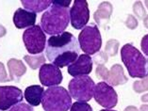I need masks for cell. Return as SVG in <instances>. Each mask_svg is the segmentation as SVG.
<instances>
[{"mask_svg": "<svg viewBox=\"0 0 148 111\" xmlns=\"http://www.w3.org/2000/svg\"><path fill=\"white\" fill-rule=\"evenodd\" d=\"M78 40L70 32L50 37L45 47L46 58L59 68L73 64L78 58Z\"/></svg>", "mask_w": 148, "mask_h": 111, "instance_id": "6da1fadb", "label": "cell"}, {"mask_svg": "<svg viewBox=\"0 0 148 111\" xmlns=\"http://www.w3.org/2000/svg\"><path fill=\"white\" fill-rule=\"evenodd\" d=\"M70 22V10L52 4L42 14L41 27L46 34L56 36L63 33Z\"/></svg>", "mask_w": 148, "mask_h": 111, "instance_id": "7a4b0ae2", "label": "cell"}, {"mask_svg": "<svg viewBox=\"0 0 148 111\" xmlns=\"http://www.w3.org/2000/svg\"><path fill=\"white\" fill-rule=\"evenodd\" d=\"M121 58L131 77L148 76V59L135 46L130 44H125L121 49Z\"/></svg>", "mask_w": 148, "mask_h": 111, "instance_id": "3957f363", "label": "cell"}, {"mask_svg": "<svg viewBox=\"0 0 148 111\" xmlns=\"http://www.w3.org/2000/svg\"><path fill=\"white\" fill-rule=\"evenodd\" d=\"M42 105L45 111H68L72 106V97L63 87L54 86L45 91Z\"/></svg>", "mask_w": 148, "mask_h": 111, "instance_id": "277c9868", "label": "cell"}, {"mask_svg": "<svg viewBox=\"0 0 148 111\" xmlns=\"http://www.w3.org/2000/svg\"><path fill=\"white\" fill-rule=\"evenodd\" d=\"M95 88V82L89 76H75L69 82V85H68L71 97L79 102L90 101L93 96Z\"/></svg>", "mask_w": 148, "mask_h": 111, "instance_id": "5b68a950", "label": "cell"}, {"mask_svg": "<svg viewBox=\"0 0 148 111\" xmlns=\"http://www.w3.org/2000/svg\"><path fill=\"white\" fill-rule=\"evenodd\" d=\"M78 44L83 52L87 55H95L102 46V38L95 24L86 26L78 35Z\"/></svg>", "mask_w": 148, "mask_h": 111, "instance_id": "8992f818", "label": "cell"}, {"mask_svg": "<svg viewBox=\"0 0 148 111\" xmlns=\"http://www.w3.org/2000/svg\"><path fill=\"white\" fill-rule=\"evenodd\" d=\"M23 41L27 52L32 55L42 54L46 47V37L41 26H33L25 30Z\"/></svg>", "mask_w": 148, "mask_h": 111, "instance_id": "52a82bcc", "label": "cell"}, {"mask_svg": "<svg viewBox=\"0 0 148 111\" xmlns=\"http://www.w3.org/2000/svg\"><path fill=\"white\" fill-rule=\"evenodd\" d=\"M93 97L97 104L107 109H110L116 106L118 103V95L116 91H114L113 87H111L105 81L99 82L95 85Z\"/></svg>", "mask_w": 148, "mask_h": 111, "instance_id": "ba28073f", "label": "cell"}, {"mask_svg": "<svg viewBox=\"0 0 148 111\" xmlns=\"http://www.w3.org/2000/svg\"><path fill=\"white\" fill-rule=\"evenodd\" d=\"M90 20L88 2L85 0H75L70 10V22L75 29H83Z\"/></svg>", "mask_w": 148, "mask_h": 111, "instance_id": "9c48e42d", "label": "cell"}, {"mask_svg": "<svg viewBox=\"0 0 148 111\" xmlns=\"http://www.w3.org/2000/svg\"><path fill=\"white\" fill-rule=\"evenodd\" d=\"M22 91L14 86H0V110L10 109L23 101Z\"/></svg>", "mask_w": 148, "mask_h": 111, "instance_id": "30bf717a", "label": "cell"}, {"mask_svg": "<svg viewBox=\"0 0 148 111\" xmlns=\"http://www.w3.org/2000/svg\"><path fill=\"white\" fill-rule=\"evenodd\" d=\"M62 74L59 67L53 64H44L40 68L39 79L42 85L45 87H54L61 83Z\"/></svg>", "mask_w": 148, "mask_h": 111, "instance_id": "8fae6325", "label": "cell"}, {"mask_svg": "<svg viewBox=\"0 0 148 111\" xmlns=\"http://www.w3.org/2000/svg\"><path fill=\"white\" fill-rule=\"evenodd\" d=\"M92 59L89 55H80L73 64L68 67V74L74 77L88 76L92 71Z\"/></svg>", "mask_w": 148, "mask_h": 111, "instance_id": "7c38bea8", "label": "cell"}, {"mask_svg": "<svg viewBox=\"0 0 148 111\" xmlns=\"http://www.w3.org/2000/svg\"><path fill=\"white\" fill-rule=\"evenodd\" d=\"M37 14L31 12H28L24 9H18L14 12L13 15V24L17 28L23 29L26 27H31L34 26L36 22Z\"/></svg>", "mask_w": 148, "mask_h": 111, "instance_id": "4fadbf2b", "label": "cell"}, {"mask_svg": "<svg viewBox=\"0 0 148 111\" xmlns=\"http://www.w3.org/2000/svg\"><path fill=\"white\" fill-rule=\"evenodd\" d=\"M44 93V88L39 85H32L26 89L24 95L27 102L29 104V106H38L42 103Z\"/></svg>", "mask_w": 148, "mask_h": 111, "instance_id": "5bb4252c", "label": "cell"}, {"mask_svg": "<svg viewBox=\"0 0 148 111\" xmlns=\"http://www.w3.org/2000/svg\"><path fill=\"white\" fill-rule=\"evenodd\" d=\"M127 81L128 79L125 76L123 67L120 64H114L110 70V74L107 83L110 85L111 87H116V86L125 84Z\"/></svg>", "mask_w": 148, "mask_h": 111, "instance_id": "9a60e30c", "label": "cell"}, {"mask_svg": "<svg viewBox=\"0 0 148 111\" xmlns=\"http://www.w3.org/2000/svg\"><path fill=\"white\" fill-rule=\"evenodd\" d=\"M8 68L10 72V81L16 80L19 81V79L22 77L27 72V67L25 66L22 60L12 59L8 61Z\"/></svg>", "mask_w": 148, "mask_h": 111, "instance_id": "2e32d148", "label": "cell"}, {"mask_svg": "<svg viewBox=\"0 0 148 111\" xmlns=\"http://www.w3.org/2000/svg\"><path fill=\"white\" fill-rule=\"evenodd\" d=\"M113 12V7L110 2L104 1L98 7V10L93 14L95 22L97 25H101L103 21H109Z\"/></svg>", "mask_w": 148, "mask_h": 111, "instance_id": "e0dca14e", "label": "cell"}, {"mask_svg": "<svg viewBox=\"0 0 148 111\" xmlns=\"http://www.w3.org/2000/svg\"><path fill=\"white\" fill-rule=\"evenodd\" d=\"M21 3L25 9L31 12H41L52 5L51 0H23Z\"/></svg>", "mask_w": 148, "mask_h": 111, "instance_id": "ac0fdd59", "label": "cell"}, {"mask_svg": "<svg viewBox=\"0 0 148 111\" xmlns=\"http://www.w3.org/2000/svg\"><path fill=\"white\" fill-rule=\"evenodd\" d=\"M24 59L32 70H36L38 68H41L42 65L45 64V60H46L45 58V55H42V54H39V55L36 56L27 55L24 57Z\"/></svg>", "mask_w": 148, "mask_h": 111, "instance_id": "d6986e66", "label": "cell"}, {"mask_svg": "<svg viewBox=\"0 0 148 111\" xmlns=\"http://www.w3.org/2000/svg\"><path fill=\"white\" fill-rule=\"evenodd\" d=\"M119 49V42L117 40H110L107 42L106 47H105V53L108 56L114 57L117 55Z\"/></svg>", "mask_w": 148, "mask_h": 111, "instance_id": "ffe728a7", "label": "cell"}, {"mask_svg": "<svg viewBox=\"0 0 148 111\" xmlns=\"http://www.w3.org/2000/svg\"><path fill=\"white\" fill-rule=\"evenodd\" d=\"M133 89L137 93H140V92L148 91V76L143 78V80L135 81L133 83Z\"/></svg>", "mask_w": 148, "mask_h": 111, "instance_id": "44dd1931", "label": "cell"}, {"mask_svg": "<svg viewBox=\"0 0 148 111\" xmlns=\"http://www.w3.org/2000/svg\"><path fill=\"white\" fill-rule=\"evenodd\" d=\"M133 12L139 19H143V18L144 19L146 17V10L140 1H137L133 4Z\"/></svg>", "mask_w": 148, "mask_h": 111, "instance_id": "7402d4cb", "label": "cell"}, {"mask_svg": "<svg viewBox=\"0 0 148 111\" xmlns=\"http://www.w3.org/2000/svg\"><path fill=\"white\" fill-rule=\"evenodd\" d=\"M70 111H93L92 107L86 102H75L72 104Z\"/></svg>", "mask_w": 148, "mask_h": 111, "instance_id": "603a6c76", "label": "cell"}, {"mask_svg": "<svg viewBox=\"0 0 148 111\" xmlns=\"http://www.w3.org/2000/svg\"><path fill=\"white\" fill-rule=\"evenodd\" d=\"M92 62L96 63L97 65H104L105 63L108 62V59H109V56L107 55L105 51H99L98 53H96L95 55H93Z\"/></svg>", "mask_w": 148, "mask_h": 111, "instance_id": "cb8c5ba5", "label": "cell"}, {"mask_svg": "<svg viewBox=\"0 0 148 111\" xmlns=\"http://www.w3.org/2000/svg\"><path fill=\"white\" fill-rule=\"evenodd\" d=\"M95 73H96L97 77H99L100 79H102L104 81H107L108 78H109L110 71L108 70L104 65H97Z\"/></svg>", "mask_w": 148, "mask_h": 111, "instance_id": "d4e9b609", "label": "cell"}, {"mask_svg": "<svg viewBox=\"0 0 148 111\" xmlns=\"http://www.w3.org/2000/svg\"><path fill=\"white\" fill-rule=\"evenodd\" d=\"M9 111H34V110L32 108L31 106L27 105V104H25V103H21L12 106Z\"/></svg>", "mask_w": 148, "mask_h": 111, "instance_id": "484cf974", "label": "cell"}, {"mask_svg": "<svg viewBox=\"0 0 148 111\" xmlns=\"http://www.w3.org/2000/svg\"><path fill=\"white\" fill-rule=\"evenodd\" d=\"M138 20L136 19L135 16H133L132 14H129L125 20V26L127 27L129 29H135L138 27Z\"/></svg>", "mask_w": 148, "mask_h": 111, "instance_id": "4316f807", "label": "cell"}, {"mask_svg": "<svg viewBox=\"0 0 148 111\" xmlns=\"http://www.w3.org/2000/svg\"><path fill=\"white\" fill-rule=\"evenodd\" d=\"M9 81H10V79L8 77V74H7L5 65L2 62H0V83L9 82Z\"/></svg>", "mask_w": 148, "mask_h": 111, "instance_id": "83f0119b", "label": "cell"}, {"mask_svg": "<svg viewBox=\"0 0 148 111\" xmlns=\"http://www.w3.org/2000/svg\"><path fill=\"white\" fill-rule=\"evenodd\" d=\"M140 47H142L143 54L148 58V34L143 37L142 41H140Z\"/></svg>", "mask_w": 148, "mask_h": 111, "instance_id": "f1b7e54d", "label": "cell"}, {"mask_svg": "<svg viewBox=\"0 0 148 111\" xmlns=\"http://www.w3.org/2000/svg\"><path fill=\"white\" fill-rule=\"evenodd\" d=\"M52 4L68 9V7L71 4V0H52Z\"/></svg>", "mask_w": 148, "mask_h": 111, "instance_id": "f546056e", "label": "cell"}, {"mask_svg": "<svg viewBox=\"0 0 148 111\" xmlns=\"http://www.w3.org/2000/svg\"><path fill=\"white\" fill-rule=\"evenodd\" d=\"M6 33H7L6 28L3 27V26H1V25H0V38L4 37V36L6 35Z\"/></svg>", "mask_w": 148, "mask_h": 111, "instance_id": "4dcf8cb0", "label": "cell"}, {"mask_svg": "<svg viewBox=\"0 0 148 111\" xmlns=\"http://www.w3.org/2000/svg\"><path fill=\"white\" fill-rule=\"evenodd\" d=\"M125 111H140L137 107H135V106H127L126 108L125 109Z\"/></svg>", "mask_w": 148, "mask_h": 111, "instance_id": "1f68e13d", "label": "cell"}, {"mask_svg": "<svg viewBox=\"0 0 148 111\" xmlns=\"http://www.w3.org/2000/svg\"><path fill=\"white\" fill-rule=\"evenodd\" d=\"M140 101L143 103H148V93L143 95L142 97H140Z\"/></svg>", "mask_w": 148, "mask_h": 111, "instance_id": "d6a6232c", "label": "cell"}, {"mask_svg": "<svg viewBox=\"0 0 148 111\" xmlns=\"http://www.w3.org/2000/svg\"><path fill=\"white\" fill-rule=\"evenodd\" d=\"M140 111H148V105H142Z\"/></svg>", "mask_w": 148, "mask_h": 111, "instance_id": "836d02e7", "label": "cell"}, {"mask_svg": "<svg viewBox=\"0 0 148 111\" xmlns=\"http://www.w3.org/2000/svg\"><path fill=\"white\" fill-rule=\"evenodd\" d=\"M143 25L146 28H148V15H146V17L143 19Z\"/></svg>", "mask_w": 148, "mask_h": 111, "instance_id": "e575fe53", "label": "cell"}, {"mask_svg": "<svg viewBox=\"0 0 148 111\" xmlns=\"http://www.w3.org/2000/svg\"><path fill=\"white\" fill-rule=\"evenodd\" d=\"M100 111H116V110H112V109H102Z\"/></svg>", "mask_w": 148, "mask_h": 111, "instance_id": "d590c367", "label": "cell"}, {"mask_svg": "<svg viewBox=\"0 0 148 111\" xmlns=\"http://www.w3.org/2000/svg\"><path fill=\"white\" fill-rule=\"evenodd\" d=\"M144 4H145V6L147 7V9H148V0H146V1L144 2Z\"/></svg>", "mask_w": 148, "mask_h": 111, "instance_id": "8d00e7d4", "label": "cell"}, {"mask_svg": "<svg viewBox=\"0 0 148 111\" xmlns=\"http://www.w3.org/2000/svg\"><path fill=\"white\" fill-rule=\"evenodd\" d=\"M0 111H1V110H0Z\"/></svg>", "mask_w": 148, "mask_h": 111, "instance_id": "74e56055", "label": "cell"}]
</instances>
